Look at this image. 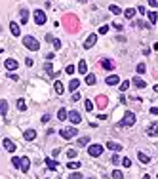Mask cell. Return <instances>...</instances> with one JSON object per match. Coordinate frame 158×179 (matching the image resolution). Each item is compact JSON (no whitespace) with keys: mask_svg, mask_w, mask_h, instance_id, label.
I'll return each instance as SVG.
<instances>
[{"mask_svg":"<svg viewBox=\"0 0 158 179\" xmlns=\"http://www.w3.org/2000/svg\"><path fill=\"white\" fill-rule=\"evenodd\" d=\"M69 120L73 124H80L82 122V116H80V112H78V111H69Z\"/></svg>","mask_w":158,"mask_h":179,"instance_id":"7","label":"cell"},{"mask_svg":"<svg viewBox=\"0 0 158 179\" xmlns=\"http://www.w3.org/2000/svg\"><path fill=\"white\" fill-rule=\"evenodd\" d=\"M137 12L141 13V15H143V13H147V10H145V8H143V6H139V8H137Z\"/></svg>","mask_w":158,"mask_h":179,"instance_id":"51","label":"cell"},{"mask_svg":"<svg viewBox=\"0 0 158 179\" xmlns=\"http://www.w3.org/2000/svg\"><path fill=\"white\" fill-rule=\"evenodd\" d=\"M101 65H103V69H107V71H112V69H114V61H112V59H103Z\"/></svg>","mask_w":158,"mask_h":179,"instance_id":"17","label":"cell"},{"mask_svg":"<svg viewBox=\"0 0 158 179\" xmlns=\"http://www.w3.org/2000/svg\"><path fill=\"white\" fill-rule=\"evenodd\" d=\"M44 71H46L50 76H55V73H53V69H52V65H50V63H46V65H44Z\"/></svg>","mask_w":158,"mask_h":179,"instance_id":"36","label":"cell"},{"mask_svg":"<svg viewBox=\"0 0 158 179\" xmlns=\"http://www.w3.org/2000/svg\"><path fill=\"white\" fill-rule=\"evenodd\" d=\"M0 111H2V116H6V112H8V101H0Z\"/></svg>","mask_w":158,"mask_h":179,"instance_id":"28","label":"cell"},{"mask_svg":"<svg viewBox=\"0 0 158 179\" xmlns=\"http://www.w3.org/2000/svg\"><path fill=\"white\" fill-rule=\"evenodd\" d=\"M57 118H59V120H69V112L65 109H59V111H57Z\"/></svg>","mask_w":158,"mask_h":179,"instance_id":"22","label":"cell"},{"mask_svg":"<svg viewBox=\"0 0 158 179\" xmlns=\"http://www.w3.org/2000/svg\"><path fill=\"white\" fill-rule=\"evenodd\" d=\"M23 137H25L27 141H33L34 137H36V132H34V130H27V132L23 133Z\"/></svg>","mask_w":158,"mask_h":179,"instance_id":"20","label":"cell"},{"mask_svg":"<svg viewBox=\"0 0 158 179\" xmlns=\"http://www.w3.org/2000/svg\"><path fill=\"white\" fill-rule=\"evenodd\" d=\"M78 88H80V80H76V78H73V80H70V84H69V90L74 94V91H76Z\"/></svg>","mask_w":158,"mask_h":179,"instance_id":"16","label":"cell"},{"mask_svg":"<svg viewBox=\"0 0 158 179\" xmlns=\"http://www.w3.org/2000/svg\"><path fill=\"white\" fill-rule=\"evenodd\" d=\"M149 6H153V8H156V6H158V2H156V0H149Z\"/></svg>","mask_w":158,"mask_h":179,"instance_id":"50","label":"cell"},{"mask_svg":"<svg viewBox=\"0 0 158 179\" xmlns=\"http://www.w3.org/2000/svg\"><path fill=\"white\" fill-rule=\"evenodd\" d=\"M111 162H112V164H120V158H118V156H116V154H114V156H112V158H111Z\"/></svg>","mask_w":158,"mask_h":179,"instance_id":"46","label":"cell"},{"mask_svg":"<svg viewBox=\"0 0 158 179\" xmlns=\"http://www.w3.org/2000/svg\"><path fill=\"white\" fill-rule=\"evenodd\" d=\"M12 164H13V168H21V158L13 156V158H12Z\"/></svg>","mask_w":158,"mask_h":179,"instance_id":"37","label":"cell"},{"mask_svg":"<svg viewBox=\"0 0 158 179\" xmlns=\"http://www.w3.org/2000/svg\"><path fill=\"white\" fill-rule=\"evenodd\" d=\"M107 149H111V151H114V153H120L122 145L120 143H114V141H107Z\"/></svg>","mask_w":158,"mask_h":179,"instance_id":"12","label":"cell"},{"mask_svg":"<svg viewBox=\"0 0 158 179\" xmlns=\"http://www.w3.org/2000/svg\"><path fill=\"white\" fill-rule=\"evenodd\" d=\"M59 133H61V137H63V139H73L78 132H76V128H63Z\"/></svg>","mask_w":158,"mask_h":179,"instance_id":"4","label":"cell"},{"mask_svg":"<svg viewBox=\"0 0 158 179\" xmlns=\"http://www.w3.org/2000/svg\"><path fill=\"white\" fill-rule=\"evenodd\" d=\"M4 67L8 69V71H15V69L19 67V63H17V59H12V57H10V59L4 61Z\"/></svg>","mask_w":158,"mask_h":179,"instance_id":"9","label":"cell"},{"mask_svg":"<svg viewBox=\"0 0 158 179\" xmlns=\"http://www.w3.org/2000/svg\"><path fill=\"white\" fill-rule=\"evenodd\" d=\"M132 84L135 86V88H145V80H143V78L141 76H133V80H132Z\"/></svg>","mask_w":158,"mask_h":179,"instance_id":"14","label":"cell"},{"mask_svg":"<svg viewBox=\"0 0 158 179\" xmlns=\"http://www.w3.org/2000/svg\"><path fill=\"white\" fill-rule=\"evenodd\" d=\"M78 99H80V94H78V91H74V94H73V101H78Z\"/></svg>","mask_w":158,"mask_h":179,"instance_id":"48","label":"cell"},{"mask_svg":"<svg viewBox=\"0 0 158 179\" xmlns=\"http://www.w3.org/2000/svg\"><path fill=\"white\" fill-rule=\"evenodd\" d=\"M153 90H154V91H158V84H156V86H154V88H153Z\"/></svg>","mask_w":158,"mask_h":179,"instance_id":"55","label":"cell"},{"mask_svg":"<svg viewBox=\"0 0 158 179\" xmlns=\"http://www.w3.org/2000/svg\"><path fill=\"white\" fill-rule=\"evenodd\" d=\"M95 80H97L95 74H86V84H88V86H93V84H95Z\"/></svg>","mask_w":158,"mask_h":179,"instance_id":"25","label":"cell"},{"mask_svg":"<svg viewBox=\"0 0 158 179\" xmlns=\"http://www.w3.org/2000/svg\"><path fill=\"white\" fill-rule=\"evenodd\" d=\"M122 166H124V168H130V166H132V160H130V158H124V160H122Z\"/></svg>","mask_w":158,"mask_h":179,"instance_id":"43","label":"cell"},{"mask_svg":"<svg viewBox=\"0 0 158 179\" xmlns=\"http://www.w3.org/2000/svg\"><path fill=\"white\" fill-rule=\"evenodd\" d=\"M8 76H10V78H12V80H17V78H19V76H17V74H13V73H10V74H8Z\"/></svg>","mask_w":158,"mask_h":179,"instance_id":"52","label":"cell"},{"mask_svg":"<svg viewBox=\"0 0 158 179\" xmlns=\"http://www.w3.org/2000/svg\"><path fill=\"white\" fill-rule=\"evenodd\" d=\"M95 103H97V107H99V109H105V107H107V103H109V101H107V97H105V95H99Z\"/></svg>","mask_w":158,"mask_h":179,"instance_id":"18","label":"cell"},{"mask_svg":"<svg viewBox=\"0 0 158 179\" xmlns=\"http://www.w3.org/2000/svg\"><path fill=\"white\" fill-rule=\"evenodd\" d=\"M109 12H111V13H114V15H120V13H122V10L118 8V6H114V4H111V6H109Z\"/></svg>","mask_w":158,"mask_h":179,"instance_id":"27","label":"cell"},{"mask_svg":"<svg viewBox=\"0 0 158 179\" xmlns=\"http://www.w3.org/2000/svg\"><path fill=\"white\" fill-rule=\"evenodd\" d=\"M143 179H150V177H149V175H143Z\"/></svg>","mask_w":158,"mask_h":179,"instance_id":"57","label":"cell"},{"mask_svg":"<svg viewBox=\"0 0 158 179\" xmlns=\"http://www.w3.org/2000/svg\"><path fill=\"white\" fill-rule=\"evenodd\" d=\"M88 154L93 156V158L101 156V154H103V145H97V143H95V145H90V147H88Z\"/></svg>","mask_w":158,"mask_h":179,"instance_id":"3","label":"cell"},{"mask_svg":"<svg viewBox=\"0 0 158 179\" xmlns=\"http://www.w3.org/2000/svg\"><path fill=\"white\" fill-rule=\"evenodd\" d=\"M2 147H4V151H8V153H13L15 151V143H13L12 139H8V137H4V141H2Z\"/></svg>","mask_w":158,"mask_h":179,"instance_id":"6","label":"cell"},{"mask_svg":"<svg viewBox=\"0 0 158 179\" xmlns=\"http://www.w3.org/2000/svg\"><path fill=\"white\" fill-rule=\"evenodd\" d=\"M84 107H86V111H88V112H91V111H93V103H91V99H86V101H84Z\"/></svg>","mask_w":158,"mask_h":179,"instance_id":"33","label":"cell"},{"mask_svg":"<svg viewBox=\"0 0 158 179\" xmlns=\"http://www.w3.org/2000/svg\"><path fill=\"white\" fill-rule=\"evenodd\" d=\"M23 44H25V48L31 50V52H38V50H40V42L34 38V36H25L23 38Z\"/></svg>","mask_w":158,"mask_h":179,"instance_id":"1","label":"cell"},{"mask_svg":"<svg viewBox=\"0 0 158 179\" xmlns=\"http://www.w3.org/2000/svg\"><path fill=\"white\" fill-rule=\"evenodd\" d=\"M145 69H147L145 63H139V65H137V73H139V74H141V73H145Z\"/></svg>","mask_w":158,"mask_h":179,"instance_id":"41","label":"cell"},{"mask_svg":"<svg viewBox=\"0 0 158 179\" xmlns=\"http://www.w3.org/2000/svg\"><path fill=\"white\" fill-rule=\"evenodd\" d=\"M107 86H116V84H120V78L116 76V74H111V76H107Z\"/></svg>","mask_w":158,"mask_h":179,"instance_id":"13","label":"cell"},{"mask_svg":"<svg viewBox=\"0 0 158 179\" xmlns=\"http://www.w3.org/2000/svg\"><path fill=\"white\" fill-rule=\"evenodd\" d=\"M53 88H55V94H63V91H65V86H63V82H59V80H57L55 84H53Z\"/></svg>","mask_w":158,"mask_h":179,"instance_id":"21","label":"cell"},{"mask_svg":"<svg viewBox=\"0 0 158 179\" xmlns=\"http://www.w3.org/2000/svg\"><path fill=\"white\" fill-rule=\"evenodd\" d=\"M78 73H80V74H86V73H88V63H86L84 59L78 63Z\"/></svg>","mask_w":158,"mask_h":179,"instance_id":"19","label":"cell"},{"mask_svg":"<svg viewBox=\"0 0 158 179\" xmlns=\"http://www.w3.org/2000/svg\"><path fill=\"white\" fill-rule=\"evenodd\" d=\"M78 2H82V4H86V2H88V0H78Z\"/></svg>","mask_w":158,"mask_h":179,"instance_id":"56","label":"cell"},{"mask_svg":"<svg viewBox=\"0 0 158 179\" xmlns=\"http://www.w3.org/2000/svg\"><path fill=\"white\" fill-rule=\"evenodd\" d=\"M10 31H12L13 36H19V34H21V29H19V25L15 23V21H12V23H10Z\"/></svg>","mask_w":158,"mask_h":179,"instance_id":"15","label":"cell"},{"mask_svg":"<svg viewBox=\"0 0 158 179\" xmlns=\"http://www.w3.org/2000/svg\"><path fill=\"white\" fill-rule=\"evenodd\" d=\"M112 27H114V29H116V31H122V25H120V23H114Z\"/></svg>","mask_w":158,"mask_h":179,"instance_id":"53","label":"cell"},{"mask_svg":"<svg viewBox=\"0 0 158 179\" xmlns=\"http://www.w3.org/2000/svg\"><path fill=\"white\" fill-rule=\"evenodd\" d=\"M27 21H29V12L27 10H21V23H27Z\"/></svg>","mask_w":158,"mask_h":179,"instance_id":"32","label":"cell"},{"mask_svg":"<svg viewBox=\"0 0 158 179\" xmlns=\"http://www.w3.org/2000/svg\"><path fill=\"white\" fill-rule=\"evenodd\" d=\"M46 166H48L50 170H55V168H57V162L52 160V158H46Z\"/></svg>","mask_w":158,"mask_h":179,"instance_id":"30","label":"cell"},{"mask_svg":"<svg viewBox=\"0 0 158 179\" xmlns=\"http://www.w3.org/2000/svg\"><path fill=\"white\" fill-rule=\"evenodd\" d=\"M95 42H97V34L93 33V34H90V36L86 38V42H84V48H86V50H90L91 46H95Z\"/></svg>","mask_w":158,"mask_h":179,"instance_id":"8","label":"cell"},{"mask_svg":"<svg viewBox=\"0 0 158 179\" xmlns=\"http://www.w3.org/2000/svg\"><path fill=\"white\" fill-rule=\"evenodd\" d=\"M109 33V25H103V27H99V34H107Z\"/></svg>","mask_w":158,"mask_h":179,"instance_id":"40","label":"cell"},{"mask_svg":"<svg viewBox=\"0 0 158 179\" xmlns=\"http://www.w3.org/2000/svg\"><path fill=\"white\" fill-rule=\"evenodd\" d=\"M69 179H84V177H82L80 171H74V174H70V175H69Z\"/></svg>","mask_w":158,"mask_h":179,"instance_id":"38","label":"cell"},{"mask_svg":"<svg viewBox=\"0 0 158 179\" xmlns=\"http://www.w3.org/2000/svg\"><path fill=\"white\" fill-rule=\"evenodd\" d=\"M137 158H139V162H143V164H149V162H150V158H149L145 153H141V151L137 153Z\"/></svg>","mask_w":158,"mask_h":179,"instance_id":"23","label":"cell"},{"mask_svg":"<svg viewBox=\"0 0 158 179\" xmlns=\"http://www.w3.org/2000/svg\"><path fill=\"white\" fill-rule=\"evenodd\" d=\"M133 124H135V114L132 111H126V114H124V118H122V122L118 124V128H122V126H133Z\"/></svg>","mask_w":158,"mask_h":179,"instance_id":"2","label":"cell"},{"mask_svg":"<svg viewBox=\"0 0 158 179\" xmlns=\"http://www.w3.org/2000/svg\"><path fill=\"white\" fill-rule=\"evenodd\" d=\"M128 88H130V82H128V80H124V82L120 84V91H126Z\"/></svg>","mask_w":158,"mask_h":179,"instance_id":"39","label":"cell"},{"mask_svg":"<svg viewBox=\"0 0 158 179\" xmlns=\"http://www.w3.org/2000/svg\"><path fill=\"white\" fill-rule=\"evenodd\" d=\"M112 179H124V174H122L120 170H114L112 171Z\"/></svg>","mask_w":158,"mask_h":179,"instance_id":"35","label":"cell"},{"mask_svg":"<svg viewBox=\"0 0 158 179\" xmlns=\"http://www.w3.org/2000/svg\"><path fill=\"white\" fill-rule=\"evenodd\" d=\"M150 114H158V107H153V109H150Z\"/></svg>","mask_w":158,"mask_h":179,"instance_id":"54","label":"cell"},{"mask_svg":"<svg viewBox=\"0 0 158 179\" xmlns=\"http://www.w3.org/2000/svg\"><path fill=\"white\" fill-rule=\"evenodd\" d=\"M29 168H31V160H29L27 156H23V158H21V168H19V170L23 171V174H27Z\"/></svg>","mask_w":158,"mask_h":179,"instance_id":"11","label":"cell"},{"mask_svg":"<svg viewBox=\"0 0 158 179\" xmlns=\"http://www.w3.org/2000/svg\"><path fill=\"white\" fill-rule=\"evenodd\" d=\"M147 135H150V137H154V135H158V122H153L149 128H147Z\"/></svg>","mask_w":158,"mask_h":179,"instance_id":"10","label":"cell"},{"mask_svg":"<svg viewBox=\"0 0 158 179\" xmlns=\"http://www.w3.org/2000/svg\"><path fill=\"white\" fill-rule=\"evenodd\" d=\"M67 156H69V158H74V156H76V149H69V151H67Z\"/></svg>","mask_w":158,"mask_h":179,"instance_id":"42","label":"cell"},{"mask_svg":"<svg viewBox=\"0 0 158 179\" xmlns=\"http://www.w3.org/2000/svg\"><path fill=\"white\" fill-rule=\"evenodd\" d=\"M67 166H69L70 170H78V168H80V166H82V164H80V162H74V160H70V162L67 164Z\"/></svg>","mask_w":158,"mask_h":179,"instance_id":"34","label":"cell"},{"mask_svg":"<svg viewBox=\"0 0 158 179\" xmlns=\"http://www.w3.org/2000/svg\"><path fill=\"white\" fill-rule=\"evenodd\" d=\"M88 143H90V137H88V135H84V137L78 139V147H86Z\"/></svg>","mask_w":158,"mask_h":179,"instance_id":"29","label":"cell"},{"mask_svg":"<svg viewBox=\"0 0 158 179\" xmlns=\"http://www.w3.org/2000/svg\"><path fill=\"white\" fill-rule=\"evenodd\" d=\"M17 109H19V111H27V103H25V99H17Z\"/></svg>","mask_w":158,"mask_h":179,"instance_id":"31","label":"cell"},{"mask_svg":"<svg viewBox=\"0 0 158 179\" xmlns=\"http://www.w3.org/2000/svg\"><path fill=\"white\" fill-rule=\"evenodd\" d=\"M135 12H137L135 8H126V10H124V15H126L128 19H132V17L135 15Z\"/></svg>","mask_w":158,"mask_h":179,"instance_id":"24","label":"cell"},{"mask_svg":"<svg viewBox=\"0 0 158 179\" xmlns=\"http://www.w3.org/2000/svg\"><path fill=\"white\" fill-rule=\"evenodd\" d=\"M25 63H27V67H33V63H34V61L31 59V57H27V59H25Z\"/></svg>","mask_w":158,"mask_h":179,"instance_id":"47","label":"cell"},{"mask_svg":"<svg viewBox=\"0 0 158 179\" xmlns=\"http://www.w3.org/2000/svg\"><path fill=\"white\" fill-rule=\"evenodd\" d=\"M53 48H55V50H61V40L55 38V40H53Z\"/></svg>","mask_w":158,"mask_h":179,"instance_id":"45","label":"cell"},{"mask_svg":"<svg viewBox=\"0 0 158 179\" xmlns=\"http://www.w3.org/2000/svg\"><path fill=\"white\" fill-rule=\"evenodd\" d=\"M65 73H67V74H74V67H73V65H67Z\"/></svg>","mask_w":158,"mask_h":179,"instance_id":"44","label":"cell"},{"mask_svg":"<svg viewBox=\"0 0 158 179\" xmlns=\"http://www.w3.org/2000/svg\"><path fill=\"white\" fill-rule=\"evenodd\" d=\"M40 120H42V122H44V124H46V122H48V120H50V114H44V116H42Z\"/></svg>","mask_w":158,"mask_h":179,"instance_id":"49","label":"cell"},{"mask_svg":"<svg viewBox=\"0 0 158 179\" xmlns=\"http://www.w3.org/2000/svg\"><path fill=\"white\" fill-rule=\"evenodd\" d=\"M147 13H149V21L154 25L156 21H158V13H156V12H147Z\"/></svg>","mask_w":158,"mask_h":179,"instance_id":"26","label":"cell"},{"mask_svg":"<svg viewBox=\"0 0 158 179\" xmlns=\"http://www.w3.org/2000/svg\"><path fill=\"white\" fill-rule=\"evenodd\" d=\"M34 23L36 25H44L46 23V13L42 10H34Z\"/></svg>","mask_w":158,"mask_h":179,"instance_id":"5","label":"cell"}]
</instances>
